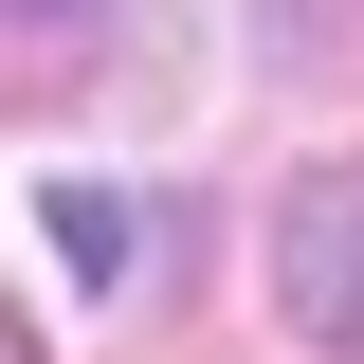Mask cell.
<instances>
[{
  "label": "cell",
  "mask_w": 364,
  "mask_h": 364,
  "mask_svg": "<svg viewBox=\"0 0 364 364\" xmlns=\"http://www.w3.org/2000/svg\"><path fill=\"white\" fill-rule=\"evenodd\" d=\"M273 310H291V346L364 364V164H310L273 200Z\"/></svg>",
  "instance_id": "1"
},
{
  "label": "cell",
  "mask_w": 364,
  "mask_h": 364,
  "mask_svg": "<svg viewBox=\"0 0 364 364\" xmlns=\"http://www.w3.org/2000/svg\"><path fill=\"white\" fill-rule=\"evenodd\" d=\"M18 18H73V0H0V37H18Z\"/></svg>",
  "instance_id": "2"
},
{
  "label": "cell",
  "mask_w": 364,
  "mask_h": 364,
  "mask_svg": "<svg viewBox=\"0 0 364 364\" xmlns=\"http://www.w3.org/2000/svg\"><path fill=\"white\" fill-rule=\"evenodd\" d=\"M0 364H37V328H18V310H0Z\"/></svg>",
  "instance_id": "3"
}]
</instances>
